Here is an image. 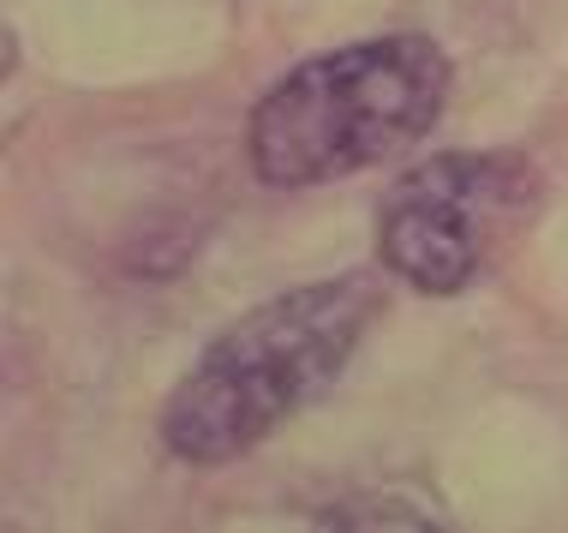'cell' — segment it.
<instances>
[{
	"label": "cell",
	"mask_w": 568,
	"mask_h": 533,
	"mask_svg": "<svg viewBox=\"0 0 568 533\" xmlns=\"http://www.w3.org/2000/svg\"><path fill=\"white\" fill-rule=\"evenodd\" d=\"M372 276L305 282L222 330L162 402V444L192 467L240 462L335 390L377 318Z\"/></svg>",
	"instance_id": "obj_1"
},
{
	"label": "cell",
	"mask_w": 568,
	"mask_h": 533,
	"mask_svg": "<svg viewBox=\"0 0 568 533\" xmlns=\"http://www.w3.org/2000/svg\"><path fill=\"white\" fill-rule=\"evenodd\" d=\"M449 54L432 37H372L282 72L252 120L245 162L275 192L329 187L402 157L437 127Z\"/></svg>",
	"instance_id": "obj_2"
},
{
	"label": "cell",
	"mask_w": 568,
	"mask_h": 533,
	"mask_svg": "<svg viewBox=\"0 0 568 533\" xmlns=\"http://www.w3.org/2000/svg\"><path fill=\"white\" fill-rule=\"evenodd\" d=\"M532 204H539V180L515 150L432 157L383 192L377 258L419 294H460L527 228Z\"/></svg>",
	"instance_id": "obj_3"
}]
</instances>
